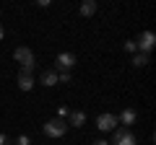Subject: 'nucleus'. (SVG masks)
<instances>
[{
  "instance_id": "f257e3e1",
  "label": "nucleus",
  "mask_w": 156,
  "mask_h": 145,
  "mask_svg": "<svg viewBox=\"0 0 156 145\" xmlns=\"http://www.w3.org/2000/svg\"><path fill=\"white\" fill-rule=\"evenodd\" d=\"M13 60L21 65V72H31L34 65H37V57H34V52L29 47H16L13 49Z\"/></svg>"
},
{
  "instance_id": "f03ea898",
  "label": "nucleus",
  "mask_w": 156,
  "mask_h": 145,
  "mask_svg": "<svg viewBox=\"0 0 156 145\" xmlns=\"http://www.w3.org/2000/svg\"><path fill=\"white\" fill-rule=\"evenodd\" d=\"M109 145H138V137H135L133 130L117 127V130H112V143Z\"/></svg>"
},
{
  "instance_id": "7ed1b4c3",
  "label": "nucleus",
  "mask_w": 156,
  "mask_h": 145,
  "mask_svg": "<svg viewBox=\"0 0 156 145\" xmlns=\"http://www.w3.org/2000/svg\"><path fill=\"white\" fill-rule=\"evenodd\" d=\"M42 130H44L47 137L57 140V137H62V135L68 132V122H65V119H47V122L42 124Z\"/></svg>"
},
{
  "instance_id": "20e7f679",
  "label": "nucleus",
  "mask_w": 156,
  "mask_h": 145,
  "mask_svg": "<svg viewBox=\"0 0 156 145\" xmlns=\"http://www.w3.org/2000/svg\"><path fill=\"white\" fill-rule=\"evenodd\" d=\"M117 114H112V112H101V114H96V130L99 132H112V130H117Z\"/></svg>"
},
{
  "instance_id": "39448f33",
  "label": "nucleus",
  "mask_w": 156,
  "mask_h": 145,
  "mask_svg": "<svg viewBox=\"0 0 156 145\" xmlns=\"http://www.w3.org/2000/svg\"><path fill=\"white\" fill-rule=\"evenodd\" d=\"M76 55L73 52H60L57 55V60H55V72H70L73 67H76Z\"/></svg>"
},
{
  "instance_id": "423d86ee",
  "label": "nucleus",
  "mask_w": 156,
  "mask_h": 145,
  "mask_svg": "<svg viewBox=\"0 0 156 145\" xmlns=\"http://www.w3.org/2000/svg\"><path fill=\"white\" fill-rule=\"evenodd\" d=\"M154 44H156L154 31H140V36L135 39V49H138L140 55H148V52L154 49Z\"/></svg>"
},
{
  "instance_id": "0eeeda50",
  "label": "nucleus",
  "mask_w": 156,
  "mask_h": 145,
  "mask_svg": "<svg viewBox=\"0 0 156 145\" xmlns=\"http://www.w3.org/2000/svg\"><path fill=\"white\" fill-rule=\"evenodd\" d=\"M16 83H18V88H21V91H31L34 86H37V78H34L31 72H18V75H16Z\"/></svg>"
},
{
  "instance_id": "6e6552de",
  "label": "nucleus",
  "mask_w": 156,
  "mask_h": 145,
  "mask_svg": "<svg viewBox=\"0 0 156 145\" xmlns=\"http://www.w3.org/2000/svg\"><path fill=\"white\" fill-rule=\"evenodd\" d=\"M117 122L122 124V127L130 130V124L138 122V112H135V109H122V112H120V117H117Z\"/></svg>"
},
{
  "instance_id": "1a4fd4ad",
  "label": "nucleus",
  "mask_w": 156,
  "mask_h": 145,
  "mask_svg": "<svg viewBox=\"0 0 156 145\" xmlns=\"http://www.w3.org/2000/svg\"><path fill=\"white\" fill-rule=\"evenodd\" d=\"M65 122H68V127H83L86 124V112H70Z\"/></svg>"
},
{
  "instance_id": "9d476101",
  "label": "nucleus",
  "mask_w": 156,
  "mask_h": 145,
  "mask_svg": "<svg viewBox=\"0 0 156 145\" xmlns=\"http://www.w3.org/2000/svg\"><path fill=\"white\" fill-rule=\"evenodd\" d=\"M96 8H99V5H96V0H83L81 8H78V13H81L83 18H91V16L96 13Z\"/></svg>"
},
{
  "instance_id": "9b49d317",
  "label": "nucleus",
  "mask_w": 156,
  "mask_h": 145,
  "mask_svg": "<svg viewBox=\"0 0 156 145\" xmlns=\"http://www.w3.org/2000/svg\"><path fill=\"white\" fill-rule=\"evenodd\" d=\"M39 83L44 86V88H52V86H57V72H55V70H44L42 75H39Z\"/></svg>"
},
{
  "instance_id": "f8f14e48",
  "label": "nucleus",
  "mask_w": 156,
  "mask_h": 145,
  "mask_svg": "<svg viewBox=\"0 0 156 145\" xmlns=\"http://www.w3.org/2000/svg\"><path fill=\"white\" fill-rule=\"evenodd\" d=\"M133 65H135V67H146V65H148V55L135 52V55H133Z\"/></svg>"
},
{
  "instance_id": "ddd939ff",
  "label": "nucleus",
  "mask_w": 156,
  "mask_h": 145,
  "mask_svg": "<svg viewBox=\"0 0 156 145\" xmlns=\"http://www.w3.org/2000/svg\"><path fill=\"white\" fill-rule=\"evenodd\" d=\"M13 145H31V137H29V135H18V137L13 140Z\"/></svg>"
},
{
  "instance_id": "4468645a",
  "label": "nucleus",
  "mask_w": 156,
  "mask_h": 145,
  "mask_svg": "<svg viewBox=\"0 0 156 145\" xmlns=\"http://www.w3.org/2000/svg\"><path fill=\"white\" fill-rule=\"evenodd\" d=\"M68 114H70V112H68L65 106H60V109H57V117H55V119H68Z\"/></svg>"
},
{
  "instance_id": "2eb2a0df",
  "label": "nucleus",
  "mask_w": 156,
  "mask_h": 145,
  "mask_svg": "<svg viewBox=\"0 0 156 145\" xmlns=\"http://www.w3.org/2000/svg\"><path fill=\"white\" fill-rule=\"evenodd\" d=\"M125 49H128L130 55H135V52H138V49H135V42H133V39H130V42H125Z\"/></svg>"
},
{
  "instance_id": "dca6fc26",
  "label": "nucleus",
  "mask_w": 156,
  "mask_h": 145,
  "mask_svg": "<svg viewBox=\"0 0 156 145\" xmlns=\"http://www.w3.org/2000/svg\"><path fill=\"white\" fill-rule=\"evenodd\" d=\"M0 145H13V140L8 137V135H3V132H0Z\"/></svg>"
},
{
  "instance_id": "f3484780",
  "label": "nucleus",
  "mask_w": 156,
  "mask_h": 145,
  "mask_svg": "<svg viewBox=\"0 0 156 145\" xmlns=\"http://www.w3.org/2000/svg\"><path fill=\"white\" fill-rule=\"evenodd\" d=\"M91 145H109V143H107V140H94Z\"/></svg>"
},
{
  "instance_id": "a211bd4d",
  "label": "nucleus",
  "mask_w": 156,
  "mask_h": 145,
  "mask_svg": "<svg viewBox=\"0 0 156 145\" xmlns=\"http://www.w3.org/2000/svg\"><path fill=\"white\" fill-rule=\"evenodd\" d=\"M3 36H5V29H3V26H0V42H3Z\"/></svg>"
}]
</instances>
